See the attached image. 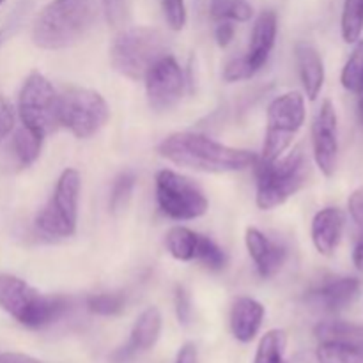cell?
<instances>
[{"instance_id":"cell-1","label":"cell","mask_w":363,"mask_h":363,"mask_svg":"<svg viewBox=\"0 0 363 363\" xmlns=\"http://www.w3.org/2000/svg\"><path fill=\"white\" fill-rule=\"evenodd\" d=\"M158 152L176 165L208 174L238 172L257 163V156L252 151L229 147L191 131L169 135L158 145Z\"/></svg>"},{"instance_id":"cell-2","label":"cell","mask_w":363,"mask_h":363,"mask_svg":"<svg viewBox=\"0 0 363 363\" xmlns=\"http://www.w3.org/2000/svg\"><path fill=\"white\" fill-rule=\"evenodd\" d=\"M96 18V0H52L34 21V45L43 50L67 48L91 30Z\"/></svg>"},{"instance_id":"cell-3","label":"cell","mask_w":363,"mask_h":363,"mask_svg":"<svg viewBox=\"0 0 363 363\" xmlns=\"http://www.w3.org/2000/svg\"><path fill=\"white\" fill-rule=\"evenodd\" d=\"M67 307L64 296H46L18 277L0 275V308L25 328H45L62 318Z\"/></svg>"},{"instance_id":"cell-4","label":"cell","mask_w":363,"mask_h":363,"mask_svg":"<svg viewBox=\"0 0 363 363\" xmlns=\"http://www.w3.org/2000/svg\"><path fill=\"white\" fill-rule=\"evenodd\" d=\"M257 195L255 202L261 209H273L284 204L307 183L311 163L303 149L298 147L286 158L275 162L257 160Z\"/></svg>"},{"instance_id":"cell-5","label":"cell","mask_w":363,"mask_h":363,"mask_svg":"<svg viewBox=\"0 0 363 363\" xmlns=\"http://www.w3.org/2000/svg\"><path fill=\"white\" fill-rule=\"evenodd\" d=\"M165 35L151 27H133L121 32L110 50L113 69L131 80H144L152 64L167 55Z\"/></svg>"},{"instance_id":"cell-6","label":"cell","mask_w":363,"mask_h":363,"mask_svg":"<svg viewBox=\"0 0 363 363\" xmlns=\"http://www.w3.org/2000/svg\"><path fill=\"white\" fill-rule=\"evenodd\" d=\"M82 179L78 170L66 169L57 181L48 204L35 216V229L48 238H71L77 233Z\"/></svg>"},{"instance_id":"cell-7","label":"cell","mask_w":363,"mask_h":363,"mask_svg":"<svg viewBox=\"0 0 363 363\" xmlns=\"http://www.w3.org/2000/svg\"><path fill=\"white\" fill-rule=\"evenodd\" d=\"M59 96L45 74L32 71L25 78L18 98L21 124L46 137L59 126Z\"/></svg>"},{"instance_id":"cell-8","label":"cell","mask_w":363,"mask_h":363,"mask_svg":"<svg viewBox=\"0 0 363 363\" xmlns=\"http://www.w3.org/2000/svg\"><path fill=\"white\" fill-rule=\"evenodd\" d=\"M108 117V103L92 89L73 87L59 96V124L66 126L77 138L96 135Z\"/></svg>"},{"instance_id":"cell-9","label":"cell","mask_w":363,"mask_h":363,"mask_svg":"<svg viewBox=\"0 0 363 363\" xmlns=\"http://www.w3.org/2000/svg\"><path fill=\"white\" fill-rule=\"evenodd\" d=\"M305 99L300 92H286L272 101L268 108V130H266L262 162H275L286 152L294 135L305 123Z\"/></svg>"},{"instance_id":"cell-10","label":"cell","mask_w":363,"mask_h":363,"mask_svg":"<svg viewBox=\"0 0 363 363\" xmlns=\"http://www.w3.org/2000/svg\"><path fill=\"white\" fill-rule=\"evenodd\" d=\"M160 211L172 220H195L206 215L209 202L204 191L186 176L163 169L156 174Z\"/></svg>"},{"instance_id":"cell-11","label":"cell","mask_w":363,"mask_h":363,"mask_svg":"<svg viewBox=\"0 0 363 363\" xmlns=\"http://www.w3.org/2000/svg\"><path fill=\"white\" fill-rule=\"evenodd\" d=\"M145 92L147 101L156 112H165L176 106L184 94V73L177 60L167 53L152 64L145 74Z\"/></svg>"},{"instance_id":"cell-12","label":"cell","mask_w":363,"mask_h":363,"mask_svg":"<svg viewBox=\"0 0 363 363\" xmlns=\"http://www.w3.org/2000/svg\"><path fill=\"white\" fill-rule=\"evenodd\" d=\"M312 144H314V158L319 170L326 177H332L339 163V126H337L335 106L330 99L323 101L314 121Z\"/></svg>"},{"instance_id":"cell-13","label":"cell","mask_w":363,"mask_h":363,"mask_svg":"<svg viewBox=\"0 0 363 363\" xmlns=\"http://www.w3.org/2000/svg\"><path fill=\"white\" fill-rule=\"evenodd\" d=\"M277 39V14L273 11H262L254 23V30L250 35V45L245 57H240L241 69L247 78H252L266 62L275 46Z\"/></svg>"},{"instance_id":"cell-14","label":"cell","mask_w":363,"mask_h":363,"mask_svg":"<svg viewBox=\"0 0 363 363\" xmlns=\"http://www.w3.org/2000/svg\"><path fill=\"white\" fill-rule=\"evenodd\" d=\"M360 294V280L354 277H328L312 287L305 300L308 305L325 312H339L353 303Z\"/></svg>"},{"instance_id":"cell-15","label":"cell","mask_w":363,"mask_h":363,"mask_svg":"<svg viewBox=\"0 0 363 363\" xmlns=\"http://www.w3.org/2000/svg\"><path fill=\"white\" fill-rule=\"evenodd\" d=\"M248 254L254 259L255 268L262 279H272L282 269L287 259V248L279 241H273L257 229H247L245 234Z\"/></svg>"},{"instance_id":"cell-16","label":"cell","mask_w":363,"mask_h":363,"mask_svg":"<svg viewBox=\"0 0 363 363\" xmlns=\"http://www.w3.org/2000/svg\"><path fill=\"white\" fill-rule=\"evenodd\" d=\"M160 333H162V314H160L158 308L155 307L145 308V311L138 315L137 321H135L128 344L124 347H121V350L113 354V360H130V358L135 357L137 353L151 350V347L158 342Z\"/></svg>"},{"instance_id":"cell-17","label":"cell","mask_w":363,"mask_h":363,"mask_svg":"<svg viewBox=\"0 0 363 363\" xmlns=\"http://www.w3.org/2000/svg\"><path fill=\"white\" fill-rule=\"evenodd\" d=\"M344 227H346V216L339 208H325L315 213L312 220V243L315 250L321 255L335 254L342 241Z\"/></svg>"},{"instance_id":"cell-18","label":"cell","mask_w":363,"mask_h":363,"mask_svg":"<svg viewBox=\"0 0 363 363\" xmlns=\"http://www.w3.org/2000/svg\"><path fill=\"white\" fill-rule=\"evenodd\" d=\"M264 319V307L252 298H240L230 311V332L240 342H250Z\"/></svg>"},{"instance_id":"cell-19","label":"cell","mask_w":363,"mask_h":363,"mask_svg":"<svg viewBox=\"0 0 363 363\" xmlns=\"http://www.w3.org/2000/svg\"><path fill=\"white\" fill-rule=\"evenodd\" d=\"M296 60L305 92H307L308 99L314 101L325 85V64H323L321 55L308 43H298Z\"/></svg>"},{"instance_id":"cell-20","label":"cell","mask_w":363,"mask_h":363,"mask_svg":"<svg viewBox=\"0 0 363 363\" xmlns=\"http://www.w3.org/2000/svg\"><path fill=\"white\" fill-rule=\"evenodd\" d=\"M319 342L330 344H363V325L360 323L328 319L321 321L314 330Z\"/></svg>"},{"instance_id":"cell-21","label":"cell","mask_w":363,"mask_h":363,"mask_svg":"<svg viewBox=\"0 0 363 363\" xmlns=\"http://www.w3.org/2000/svg\"><path fill=\"white\" fill-rule=\"evenodd\" d=\"M199 241H201V234L194 233L191 229L186 227H172L165 236L167 250L170 252L174 259L177 261H195L197 255Z\"/></svg>"},{"instance_id":"cell-22","label":"cell","mask_w":363,"mask_h":363,"mask_svg":"<svg viewBox=\"0 0 363 363\" xmlns=\"http://www.w3.org/2000/svg\"><path fill=\"white\" fill-rule=\"evenodd\" d=\"M43 140H45L43 135L21 126L20 130L14 133V138H13V149L18 162H20L23 167L32 165V163L39 158V152H41V147H43Z\"/></svg>"},{"instance_id":"cell-23","label":"cell","mask_w":363,"mask_h":363,"mask_svg":"<svg viewBox=\"0 0 363 363\" xmlns=\"http://www.w3.org/2000/svg\"><path fill=\"white\" fill-rule=\"evenodd\" d=\"M363 32V0H344L340 16V34L347 45L362 39Z\"/></svg>"},{"instance_id":"cell-24","label":"cell","mask_w":363,"mask_h":363,"mask_svg":"<svg viewBox=\"0 0 363 363\" xmlns=\"http://www.w3.org/2000/svg\"><path fill=\"white\" fill-rule=\"evenodd\" d=\"M287 347V335L282 330H269L261 339L254 363H287L284 354Z\"/></svg>"},{"instance_id":"cell-25","label":"cell","mask_w":363,"mask_h":363,"mask_svg":"<svg viewBox=\"0 0 363 363\" xmlns=\"http://www.w3.org/2000/svg\"><path fill=\"white\" fill-rule=\"evenodd\" d=\"M319 363H363V344L321 342L318 347Z\"/></svg>"},{"instance_id":"cell-26","label":"cell","mask_w":363,"mask_h":363,"mask_svg":"<svg viewBox=\"0 0 363 363\" xmlns=\"http://www.w3.org/2000/svg\"><path fill=\"white\" fill-rule=\"evenodd\" d=\"M209 9L211 16L218 21H248L254 14V9L247 0H211Z\"/></svg>"},{"instance_id":"cell-27","label":"cell","mask_w":363,"mask_h":363,"mask_svg":"<svg viewBox=\"0 0 363 363\" xmlns=\"http://www.w3.org/2000/svg\"><path fill=\"white\" fill-rule=\"evenodd\" d=\"M340 84L346 91L354 92V94L363 85V39H358L354 43L353 53H351L350 59L342 67Z\"/></svg>"},{"instance_id":"cell-28","label":"cell","mask_w":363,"mask_h":363,"mask_svg":"<svg viewBox=\"0 0 363 363\" xmlns=\"http://www.w3.org/2000/svg\"><path fill=\"white\" fill-rule=\"evenodd\" d=\"M135 183H137V177L131 170H124L116 177L112 194H110V209H112L113 215H121L123 211H126L131 195H133Z\"/></svg>"},{"instance_id":"cell-29","label":"cell","mask_w":363,"mask_h":363,"mask_svg":"<svg viewBox=\"0 0 363 363\" xmlns=\"http://www.w3.org/2000/svg\"><path fill=\"white\" fill-rule=\"evenodd\" d=\"M126 307V296L123 293H99L87 298L89 312L96 315H117Z\"/></svg>"},{"instance_id":"cell-30","label":"cell","mask_w":363,"mask_h":363,"mask_svg":"<svg viewBox=\"0 0 363 363\" xmlns=\"http://www.w3.org/2000/svg\"><path fill=\"white\" fill-rule=\"evenodd\" d=\"M195 261L202 262L206 268L213 269V272H220V269L225 268L227 264V255L218 245L215 243L209 238L201 236V241H199L197 255H195Z\"/></svg>"},{"instance_id":"cell-31","label":"cell","mask_w":363,"mask_h":363,"mask_svg":"<svg viewBox=\"0 0 363 363\" xmlns=\"http://www.w3.org/2000/svg\"><path fill=\"white\" fill-rule=\"evenodd\" d=\"M106 21L112 27H123L130 16V0H101Z\"/></svg>"},{"instance_id":"cell-32","label":"cell","mask_w":363,"mask_h":363,"mask_svg":"<svg viewBox=\"0 0 363 363\" xmlns=\"http://www.w3.org/2000/svg\"><path fill=\"white\" fill-rule=\"evenodd\" d=\"M163 14L172 30H181L186 25V6L184 0H162Z\"/></svg>"},{"instance_id":"cell-33","label":"cell","mask_w":363,"mask_h":363,"mask_svg":"<svg viewBox=\"0 0 363 363\" xmlns=\"http://www.w3.org/2000/svg\"><path fill=\"white\" fill-rule=\"evenodd\" d=\"M176 314L181 325L188 326L191 321V298L183 286H177L176 289Z\"/></svg>"},{"instance_id":"cell-34","label":"cell","mask_w":363,"mask_h":363,"mask_svg":"<svg viewBox=\"0 0 363 363\" xmlns=\"http://www.w3.org/2000/svg\"><path fill=\"white\" fill-rule=\"evenodd\" d=\"M347 208H350V215L353 218L354 225L360 230V236H363V186L350 195Z\"/></svg>"},{"instance_id":"cell-35","label":"cell","mask_w":363,"mask_h":363,"mask_svg":"<svg viewBox=\"0 0 363 363\" xmlns=\"http://www.w3.org/2000/svg\"><path fill=\"white\" fill-rule=\"evenodd\" d=\"M14 128V113L9 103L0 96V142L13 131Z\"/></svg>"},{"instance_id":"cell-36","label":"cell","mask_w":363,"mask_h":363,"mask_svg":"<svg viewBox=\"0 0 363 363\" xmlns=\"http://www.w3.org/2000/svg\"><path fill=\"white\" fill-rule=\"evenodd\" d=\"M234 32H236V28H234L233 21L222 20L218 25H216V30H215L216 43H218L222 48H225V46H229L230 41L234 39Z\"/></svg>"},{"instance_id":"cell-37","label":"cell","mask_w":363,"mask_h":363,"mask_svg":"<svg viewBox=\"0 0 363 363\" xmlns=\"http://www.w3.org/2000/svg\"><path fill=\"white\" fill-rule=\"evenodd\" d=\"M174 363H199L197 347L194 344H184L177 353V358Z\"/></svg>"},{"instance_id":"cell-38","label":"cell","mask_w":363,"mask_h":363,"mask_svg":"<svg viewBox=\"0 0 363 363\" xmlns=\"http://www.w3.org/2000/svg\"><path fill=\"white\" fill-rule=\"evenodd\" d=\"M0 363H39L35 358L28 357L23 353H2L0 354Z\"/></svg>"},{"instance_id":"cell-39","label":"cell","mask_w":363,"mask_h":363,"mask_svg":"<svg viewBox=\"0 0 363 363\" xmlns=\"http://www.w3.org/2000/svg\"><path fill=\"white\" fill-rule=\"evenodd\" d=\"M353 264L358 272H363V236H358L353 248Z\"/></svg>"},{"instance_id":"cell-40","label":"cell","mask_w":363,"mask_h":363,"mask_svg":"<svg viewBox=\"0 0 363 363\" xmlns=\"http://www.w3.org/2000/svg\"><path fill=\"white\" fill-rule=\"evenodd\" d=\"M357 106H358V117L363 126V85L357 91Z\"/></svg>"},{"instance_id":"cell-41","label":"cell","mask_w":363,"mask_h":363,"mask_svg":"<svg viewBox=\"0 0 363 363\" xmlns=\"http://www.w3.org/2000/svg\"><path fill=\"white\" fill-rule=\"evenodd\" d=\"M7 38H9V28H2L0 30V46L7 41Z\"/></svg>"},{"instance_id":"cell-42","label":"cell","mask_w":363,"mask_h":363,"mask_svg":"<svg viewBox=\"0 0 363 363\" xmlns=\"http://www.w3.org/2000/svg\"><path fill=\"white\" fill-rule=\"evenodd\" d=\"M2 4H4V0H0V6H2Z\"/></svg>"}]
</instances>
